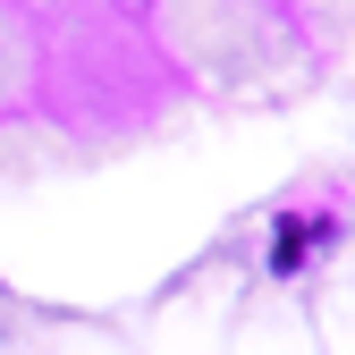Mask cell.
Returning <instances> with one entry per match:
<instances>
[]
</instances>
